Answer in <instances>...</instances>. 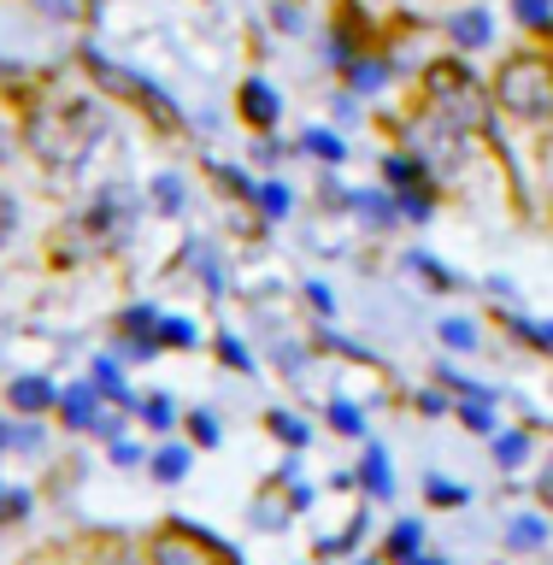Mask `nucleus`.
<instances>
[{"instance_id": "obj_31", "label": "nucleus", "mask_w": 553, "mask_h": 565, "mask_svg": "<svg viewBox=\"0 0 553 565\" xmlns=\"http://www.w3.org/2000/svg\"><path fill=\"white\" fill-rule=\"evenodd\" d=\"M524 330H530V335H536V342H542V348H553V324H524Z\"/></svg>"}, {"instance_id": "obj_8", "label": "nucleus", "mask_w": 553, "mask_h": 565, "mask_svg": "<svg viewBox=\"0 0 553 565\" xmlns=\"http://www.w3.org/2000/svg\"><path fill=\"white\" fill-rule=\"evenodd\" d=\"M454 42L459 47H483L489 42V12H459L454 18Z\"/></svg>"}, {"instance_id": "obj_17", "label": "nucleus", "mask_w": 553, "mask_h": 565, "mask_svg": "<svg viewBox=\"0 0 553 565\" xmlns=\"http://www.w3.org/2000/svg\"><path fill=\"white\" fill-rule=\"evenodd\" d=\"M307 148H312L318 159H342V141H336L330 130H307Z\"/></svg>"}, {"instance_id": "obj_27", "label": "nucleus", "mask_w": 553, "mask_h": 565, "mask_svg": "<svg viewBox=\"0 0 553 565\" xmlns=\"http://www.w3.org/2000/svg\"><path fill=\"white\" fill-rule=\"evenodd\" d=\"M219 348H224V360H230V365H236V371H247V348L236 342V335H224V342H219Z\"/></svg>"}, {"instance_id": "obj_16", "label": "nucleus", "mask_w": 553, "mask_h": 565, "mask_svg": "<svg viewBox=\"0 0 553 565\" xmlns=\"http://www.w3.org/2000/svg\"><path fill=\"white\" fill-rule=\"evenodd\" d=\"M254 194H259V206L272 212V218H283V212H289V189H283V183H259Z\"/></svg>"}, {"instance_id": "obj_14", "label": "nucleus", "mask_w": 553, "mask_h": 565, "mask_svg": "<svg viewBox=\"0 0 553 565\" xmlns=\"http://www.w3.org/2000/svg\"><path fill=\"white\" fill-rule=\"evenodd\" d=\"M95 388H100V395H113V401H130V395H124V377H118V365H113V360H100V365H95Z\"/></svg>"}, {"instance_id": "obj_6", "label": "nucleus", "mask_w": 553, "mask_h": 565, "mask_svg": "<svg viewBox=\"0 0 553 565\" xmlns=\"http://www.w3.org/2000/svg\"><path fill=\"white\" fill-rule=\"evenodd\" d=\"M65 424H71V430H95V424H100V413H95V388H88V383H77V388L65 395Z\"/></svg>"}, {"instance_id": "obj_19", "label": "nucleus", "mask_w": 553, "mask_h": 565, "mask_svg": "<svg viewBox=\"0 0 553 565\" xmlns=\"http://www.w3.org/2000/svg\"><path fill=\"white\" fill-rule=\"evenodd\" d=\"M353 206H360L365 218H377V224H389V218H395V206H389L383 194H360V201H353Z\"/></svg>"}, {"instance_id": "obj_7", "label": "nucleus", "mask_w": 553, "mask_h": 565, "mask_svg": "<svg viewBox=\"0 0 553 565\" xmlns=\"http://www.w3.org/2000/svg\"><path fill=\"white\" fill-rule=\"evenodd\" d=\"M47 401H53L47 377H18V383H12V406H18V413H42Z\"/></svg>"}, {"instance_id": "obj_10", "label": "nucleus", "mask_w": 553, "mask_h": 565, "mask_svg": "<svg viewBox=\"0 0 553 565\" xmlns=\"http://www.w3.org/2000/svg\"><path fill=\"white\" fill-rule=\"evenodd\" d=\"M183 471H189V454H183V448H166V454H153V477H159V483H177Z\"/></svg>"}, {"instance_id": "obj_26", "label": "nucleus", "mask_w": 553, "mask_h": 565, "mask_svg": "<svg viewBox=\"0 0 553 565\" xmlns=\"http://www.w3.org/2000/svg\"><path fill=\"white\" fill-rule=\"evenodd\" d=\"M430 494L442 507H454V501H466V489H454V483H442V477H430Z\"/></svg>"}, {"instance_id": "obj_21", "label": "nucleus", "mask_w": 553, "mask_h": 565, "mask_svg": "<svg viewBox=\"0 0 553 565\" xmlns=\"http://www.w3.org/2000/svg\"><path fill=\"white\" fill-rule=\"evenodd\" d=\"M330 418H336V430H348V436H360V413H353L348 401H336L330 406Z\"/></svg>"}, {"instance_id": "obj_30", "label": "nucleus", "mask_w": 553, "mask_h": 565, "mask_svg": "<svg viewBox=\"0 0 553 565\" xmlns=\"http://www.w3.org/2000/svg\"><path fill=\"white\" fill-rule=\"evenodd\" d=\"M148 418L159 424V430H166V424H171V401H148Z\"/></svg>"}, {"instance_id": "obj_24", "label": "nucleus", "mask_w": 553, "mask_h": 565, "mask_svg": "<svg viewBox=\"0 0 553 565\" xmlns=\"http://www.w3.org/2000/svg\"><path fill=\"white\" fill-rule=\"evenodd\" d=\"M389 547H395L401 559H413V547H418V524H401V530H395V542H389Z\"/></svg>"}, {"instance_id": "obj_3", "label": "nucleus", "mask_w": 553, "mask_h": 565, "mask_svg": "<svg viewBox=\"0 0 553 565\" xmlns=\"http://www.w3.org/2000/svg\"><path fill=\"white\" fill-rule=\"evenodd\" d=\"M430 106H436L442 124H454V130H466V124H483L477 83H471V71H459V65H436V71H430Z\"/></svg>"}, {"instance_id": "obj_33", "label": "nucleus", "mask_w": 553, "mask_h": 565, "mask_svg": "<svg viewBox=\"0 0 553 565\" xmlns=\"http://www.w3.org/2000/svg\"><path fill=\"white\" fill-rule=\"evenodd\" d=\"M47 12L53 18H71V0H47Z\"/></svg>"}, {"instance_id": "obj_4", "label": "nucleus", "mask_w": 553, "mask_h": 565, "mask_svg": "<svg viewBox=\"0 0 553 565\" xmlns=\"http://www.w3.org/2000/svg\"><path fill=\"white\" fill-rule=\"evenodd\" d=\"M159 565H236V554H224L212 536H201V530H171L166 542L153 547Z\"/></svg>"}, {"instance_id": "obj_5", "label": "nucleus", "mask_w": 553, "mask_h": 565, "mask_svg": "<svg viewBox=\"0 0 553 565\" xmlns=\"http://www.w3.org/2000/svg\"><path fill=\"white\" fill-rule=\"evenodd\" d=\"M242 113L254 118L259 130H265V124H277V113H283V106H277V95H272V83H259V77L247 83V88H242Z\"/></svg>"}, {"instance_id": "obj_28", "label": "nucleus", "mask_w": 553, "mask_h": 565, "mask_svg": "<svg viewBox=\"0 0 553 565\" xmlns=\"http://www.w3.org/2000/svg\"><path fill=\"white\" fill-rule=\"evenodd\" d=\"M272 424H277V430L295 441V448H300V441H307V430H300V418H289V413H283V418H272Z\"/></svg>"}, {"instance_id": "obj_25", "label": "nucleus", "mask_w": 553, "mask_h": 565, "mask_svg": "<svg viewBox=\"0 0 553 565\" xmlns=\"http://www.w3.org/2000/svg\"><path fill=\"white\" fill-rule=\"evenodd\" d=\"M459 418H466V424H471L477 436H489V430H494V418H489V406H483V401H477L471 413H459Z\"/></svg>"}, {"instance_id": "obj_11", "label": "nucleus", "mask_w": 553, "mask_h": 565, "mask_svg": "<svg viewBox=\"0 0 553 565\" xmlns=\"http://www.w3.org/2000/svg\"><path fill=\"white\" fill-rule=\"evenodd\" d=\"M512 12H519L530 30H547L553 24V0H512Z\"/></svg>"}, {"instance_id": "obj_22", "label": "nucleus", "mask_w": 553, "mask_h": 565, "mask_svg": "<svg viewBox=\"0 0 553 565\" xmlns=\"http://www.w3.org/2000/svg\"><path fill=\"white\" fill-rule=\"evenodd\" d=\"M524 448H530L524 436H501V441H494V454H501L507 466H519V459H524Z\"/></svg>"}, {"instance_id": "obj_18", "label": "nucleus", "mask_w": 553, "mask_h": 565, "mask_svg": "<svg viewBox=\"0 0 553 565\" xmlns=\"http://www.w3.org/2000/svg\"><path fill=\"white\" fill-rule=\"evenodd\" d=\"M159 212H183V189H177V177H159Z\"/></svg>"}, {"instance_id": "obj_15", "label": "nucleus", "mask_w": 553, "mask_h": 565, "mask_svg": "<svg viewBox=\"0 0 553 565\" xmlns=\"http://www.w3.org/2000/svg\"><path fill=\"white\" fill-rule=\"evenodd\" d=\"M442 342H448V348H477V330L466 324V318H448V324H442Z\"/></svg>"}, {"instance_id": "obj_12", "label": "nucleus", "mask_w": 553, "mask_h": 565, "mask_svg": "<svg viewBox=\"0 0 553 565\" xmlns=\"http://www.w3.org/2000/svg\"><path fill=\"white\" fill-rule=\"evenodd\" d=\"M365 483H371V494H389V489H395V483H389V459H383V448L365 454Z\"/></svg>"}, {"instance_id": "obj_9", "label": "nucleus", "mask_w": 553, "mask_h": 565, "mask_svg": "<svg viewBox=\"0 0 553 565\" xmlns=\"http://www.w3.org/2000/svg\"><path fill=\"white\" fill-rule=\"evenodd\" d=\"M542 536H547L542 519H512V524H507V542H512V547H542Z\"/></svg>"}, {"instance_id": "obj_1", "label": "nucleus", "mask_w": 553, "mask_h": 565, "mask_svg": "<svg viewBox=\"0 0 553 565\" xmlns=\"http://www.w3.org/2000/svg\"><path fill=\"white\" fill-rule=\"evenodd\" d=\"M106 130L100 113L88 100H53L47 113H35L30 136H35V153L53 159V166H77V159L95 148V136Z\"/></svg>"}, {"instance_id": "obj_13", "label": "nucleus", "mask_w": 553, "mask_h": 565, "mask_svg": "<svg viewBox=\"0 0 553 565\" xmlns=\"http://www.w3.org/2000/svg\"><path fill=\"white\" fill-rule=\"evenodd\" d=\"M159 342L189 348V342H194V324H189V318H159Z\"/></svg>"}, {"instance_id": "obj_2", "label": "nucleus", "mask_w": 553, "mask_h": 565, "mask_svg": "<svg viewBox=\"0 0 553 565\" xmlns=\"http://www.w3.org/2000/svg\"><path fill=\"white\" fill-rule=\"evenodd\" d=\"M501 100L519 118H553V60L519 53V60L501 71Z\"/></svg>"}, {"instance_id": "obj_23", "label": "nucleus", "mask_w": 553, "mask_h": 565, "mask_svg": "<svg viewBox=\"0 0 553 565\" xmlns=\"http://www.w3.org/2000/svg\"><path fill=\"white\" fill-rule=\"evenodd\" d=\"M189 424H194V441H206V448L219 441V418H212V413H194Z\"/></svg>"}, {"instance_id": "obj_34", "label": "nucleus", "mask_w": 553, "mask_h": 565, "mask_svg": "<svg viewBox=\"0 0 553 565\" xmlns=\"http://www.w3.org/2000/svg\"><path fill=\"white\" fill-rule=\"evenodd\" d=\"M7 441H12V436H7V424H0V448H7Z\"/></svg>"}, {"instance_id": "obj_20", "label": "nucleus", "mask_w": 553, "mask_h": 565, "mask_svg": "<svg viewBox=\"0 0 553 565\" xmlns=\"http://www.w3.org/2000/svg\"><path fill=\"white\" fill-rule=\"evenodd\" d=\"M389 77V65H377V60H365V65H353V83H360V88H377Z\"/></svg>"}, {"instance_id": "obj_29", "label": "nucleus", "mask_w": 553, "mask_h": 565, "mask_svg": "<svg viewBox=\"0 0 553 565\" xmlns=\"http://www.w3.org/2000/svg\"><path fill=\"white\" fill-rule=\"evenodd\" d=\"M307 300H312V307H318V312H330V307H336V300H330V289H325V282H312V289H307Z\"/></svg>"}, {"instance_id": "obj_32", "label": "nucleus", "mask_w": 553, "mask_h": 565, "mask_svg": "<svg viewBox=\"0 0 553 565\" xmlns=\"http://www.w3.org/2000/svg\"><path fill=\"white\" fill-rule=\"evenodd\" d=\"M7 224H12V206H7V194H0V242H7Z\"/></svg>"}]
</instances>
